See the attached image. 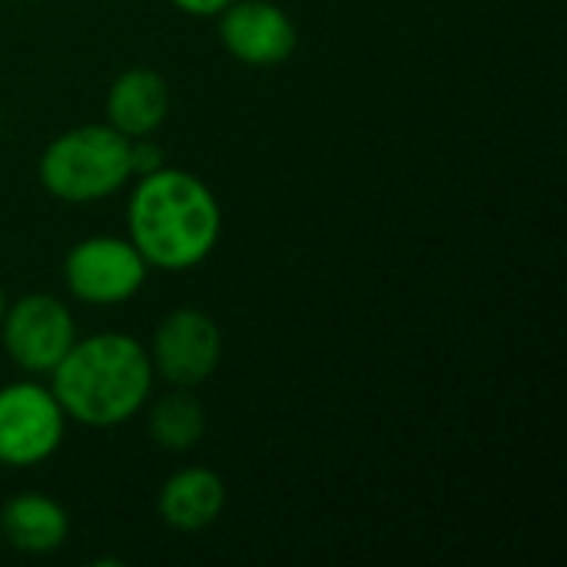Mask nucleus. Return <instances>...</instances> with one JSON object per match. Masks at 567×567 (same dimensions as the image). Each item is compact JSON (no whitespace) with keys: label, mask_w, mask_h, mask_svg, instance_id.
Returning <instances> with one entry per match:
<instances>
[{"label":"nucleus","mask_w":567,"mask_h":567,"mask_svg":"<svg viewBox=\"0 0 567 567\" xmlns=\"http://www.w3.org/2000/svg\"><path fill=\"white\" fill-rule=\"evenodd\" d=\"M179 13L186 17H199V20H209V17H219L233 0H169Z\"/></svg>","instance_id":"4468645a"},{"label":"nucleus","mask_w":567,"mask_h":567,"mask_svg":"<svg viewBox=\"0 0 567 567\" xmlns=\"http://www.w3.org/2000/svg\"><path fill=\"white\" fill-rule=\"evenodd\" d=\"M0 342L7 359L23 375H50L76 342V319L60 296L27 292L7 302Z\"/></svg>","instance_id":"423d86ee"},{"label":"nucleus","mask_w":567,"mask_h":567,"mask_svg":"<svg viewBox=\"0 0 567 567\" xmlns=\"http://www.w3.org/2000/svg\"><path fill=\"white\" fill-rule=\"evenodd\" d=\"M216 20L226 53L246 66H279L296 53V20L272 0H233Z\"/></svg>","instance_id":"6e6552de"},{"label":"nucleus","mask_w":567,"mask_h":567,"mask_svg":"<svg viewBox=\"0 0 567 567\" xmlns=\"http://www.w3.org/2000/svg\"><path fill=\"white\" fill-rule=\"evenodd\" d=\"M40 186L73 206H90L116 196L130 179V140L103 123H83L53 136L37 159Z\"/></svg>","instance_id":"7ed1b4c3"},{"label":"nucleus","mask_w":567,"mask_h":567,"mask_svg":"<svg viewBox=\"0 0 567 567\" xmlns=\"http://www.w3.org/2000/svg\"><path fill=\"white\" fill-rule=\"evenodd\" d=\"M146 432L163 452H189L206 435V412L189 389H173L153 402L146 415Z\"/></svg>","instance_id":"f8f14e48"},{"label":"nucleus","mask_w":567,"mask_h":567,"mask_svg":"<svg viewBox=\"0 0 567 567\" xmlns=\"http://www.w3.org/2000/svg\"><path fill=\"white\" fill-rule=\"evenodd\" d=\"M223 236L216 193L183 166H159L136 176L126 199V239L150 269L189 272L203 266Z\"/></svg>","instance_id":"f257e3e1"},{"label":"nucleus","mask_w":567,"mask_h":567,"mask_svg":"<svg viewBox=\"0 0 567 567\" xmlns=\"http://www.w3.org/2000/svg\"><path fill=\"white\" fill-rule=\"evenodd\" d=\"M3 312H7V296H3V286H0V322H3Z\"/></svg>","instance_id":"2eb2a0df"},{"label":"nucleus","mask_w":567,"mask_h":567,"mask_svg":"<svg viewBox=\"0 0 567 567\" xmlns=\"http://www.w3.org/2000/svg\"><path fill=\"white\" fill-rule=\"evenodd\" d=\"M156 372L150 349L130 332H96L70 346L50 372V392L70 422L116 429L133 422L153 395Z\"/></svg>","instance_id":"f03ea898"},{"label":"nucleus","mask_w":567,"mask_h":567,"mask_svg":"<svg viewBox=\"0 0 567 567\" xmlns=\"http://www.w3.org/2000/svg\"><path fill=\"white\" fill-rule=\"evenodd\" d=\"M66 422L50 385H0V468L27 472L50 462L66 439Z\"/></svg>","instance_id":"20e7f679"},{"label":"nucleus","mask_w":567,"mask_h":567,"mask_svg":"<svg viewBox=\"0 0 567 567\" xmlns=\"http://www.w3.org/2000/svg\"><path fill=\"white\" fill-rule=\"evenodd\" d=\"M226 508V482L203 465H186L173 472L156 498V512L163 525L173 532H203L209 528Z\"/></svg>","instance_id":"9d476101"},{"label":"nucleus","mask_w":567,"mask_h":567,"mask_svg":"<svg viewBox=\"0 0 567 567\" xmlns=\"http://www.w3.org/2000/svg\"><path fill=\"white\" fill-rule=\"evenodd\" d=\"M150 362L173 389H199L223 362V332L203 309H173L153 332Z\"/></svg>","instance_id":"0eeeda50"},{"label":"nucleus","mask_w":567,"mask_h":567,"mask_svg":"<svg viewBox=\"0 0 567 567\" xmlns=\"http://www.w3.org/2000/svg\"><path fill=\"white\" fill-rule=\"evenodd\" d=\"M130 166H133V176L153 173V169L166 166V153H163L159 143H153V136L130 140Z\"/></svg>","instance_id":"ddd939ff"},{"label":"nucleus","mask_w":567,"mask_h":567,"mask_svg":"<svg viewBox=\"0 0 567 567\" xmlns=\"http://www.w3.org/2000/svg\"><path fill=\"white\" fill-rule=\"evenodd\" d=\"M0 545H3V538H0Z\"/></svg>","instance_id":"dca6fc26"},{"label":"nucleus","mask_w":567,"mask_h":567,"mask_svg":"<svg viewBox=\"0 0 567 567\" xmlns=\"http://www.w3.org/2000/svg\"><path fill=\"white\" fill-rule=\"evenodd\" d=\"M169 106H173V96H169V83L163 80V73L150 66H130L110 83L103 116L126 140H143V136H153L166 123Z\"/></svg>","instance_id":"1a4fd4ad"},{"label":"nucleus","mask_w":567,"mask_h":567,"mask_svg":"<svg viewBox=\"0 0 567 567\" xmlns=\"http://www.w3.org/2000/svg\"><path fill=\"white\" fill-rule=\"evenodd\" d=\"M70 535L66 508L40 492L13 495L0 508V538L20 555H53Z\"/></svg>","instance_id":"9b49d317"},{"label":"nucleus","mask_w":567,"mask_h":567,"mask_svg":"<svg viewBox=\"0 0 567 567\" xmlns=\"http://www.w3.org/2000/svg\"><path fill=\"white\" fill-rule=\"evenodd\" d=\"M150 266L126 236H86L63 256L66 292L93 309L130 302L146 286Z\"/></svg>","instance_id":"39448f33"}]
</instances>
